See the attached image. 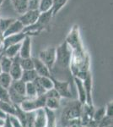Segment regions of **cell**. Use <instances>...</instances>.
<instances>
[{
	"label": "cell",
	"instance_id": "6da1fadb",
	"mask_svg": "<svg viewBox=\"0 0 113 127\" xmlns=\"http://www.w3.org/2000/svg\"><path fill=\"white\" fill-rule=\"evenodd\" d=\"M72 58V49L66 42L56 48V64L63 69L68 68L70 65ZM55 64V65H56Z\"/></svg>",
	"mask_w": 113,
	"mask_h": 127
},
{
	"label": "cell",
	"instance_id": "7a4b0ae2",
	"mask_svg": "<svg viewBox=\"0 0 113 127\" xmlns=\"http://www.w3.org/2000/svg\"><path fill=\"white\" fill-rule=\"evenodd\" d=\"M39 59L46 65L50 71H52L56 64V48L50 47L43 49L39 54Z\"/></svg>",
	"mask_w": 113,
	"mask_h": 127
},
{
	"label": "cell",
	"instance_id": "3957f363",
	"mask_svg": "<svg viewBox=\"0 0 113 127\" xmlns=\"http://www.w3.org/2000/svg\"><path fill=\"white\" fill-rule=\"evenodd\" d=\"M67 44L69 46L72 50H75V49L83 48L84 45L82 43L81 38H80V34H79V29L78 26H74L69 32L68 35L66 37Z\"/></svg>",
	"mask_w": 113,
	"mask_h": 127
},
{
	"label": "cell",
	"instance_id": "277c9868",
	"mask_svg": "<svg viewBox=\"0 0 113 127\" xmlns=\"http://www.w3.org/2000/svg\"><path fill=\"white\" fill-rule=\"evenodd\" d=\"M52 80L53 82V88L58 93L59 96L64 98H71L72 93L69 87V82L66 81H58L55 79L52 75Z\"/></svg>",
	"mask_w": 113,
	"mask_h": 127
},
{
	"label": "cell",
	"instance_id": "5b68a950",
	"mask_svg": "<svg viewBox=\"0 0 113 127\" xmlns=\"http://www.w3.org/2000/svg\"><path fill=\"white\" fill-rule=\"evenodd\" d=\"M40 14L41 12L38 9H27L25 12H24L20 15L18 20L21 22L24 27H26V26H30L36 23L37 21Z\"/></svg>",
	"mask_w": 113,
	"mask_h": 127
},
{
	"label": "cell",
	"instance_id": "8992f818",
	"mask_svg": "<svg viewBox=\"0 0 113 127\" xmlns=\"http://www.w3.org/2000/svg\"><path fill=\"white\" fill-rule=\"evenodd\" d=\"M82 104L80 103H74L69 107L66 108V109L63 111V120H65V122L68 120H73V119L80 118L81 115V107Z\"/></svg>",
	"mask_w": 113,
	"mask_h": 127
},
{
	"label": "cell",
	"instance_id": "52a82bcc",
	"mask_svg": "<svg viewBox=\"0 0 113 127\" xmlns=\"http://www.w3.org/2000/svg\"><path fill=\"white\" fill-rule=\"evenodd\" d=\"M19 56L20 58L31 57V37L29 35H26L20 42Z\"/></svg>",
	"mask_w": 113,
	"mask_h": 127
},
{
	"label": "cell",
	"instance_id": "ba28073f",
	"mask_svg": "<svg viewBox=\"0 0 113 127\" xmlns=\"http://www.w3.org/2000/svg\"><path fill=\"white\" fill-rule=\"evenodd\" d=\"M84 87H85L86 102L85 104L88 106H93V98H92V75L90 72L88 75L83 80Z\"/></svg>",
	"mask_w": 113,
	"mask_h": 127
},
{
	"label": "cell",
	"instance_id": "9c48e42d",
	"mask_svg": "<svg viewBox=\"0 0 113 127\" xmlns=\"http://www.w3.org/2000/svg\"><path fill=\"white\" fill-rule=\"evenodd\" d=\"M12 59H13V63H12L11 68H10L9 73L13 81L20 80L21 78L22 72H23V69H21L20 64V56L17 55Z\"/></svg>",
	"mask_w": 113,
	"mask_h": 127
},
{
	"label": "cell",
	"instance_id": "30bf717a",
	"mask_svg": "<svg viewBox=\"0 0 113 127\" xmlns=\"http://www.w3.org/2000/svg\"><path fill=\"white\" fill-rule=\"evenodd\" d=\"M34 63V69L37 73L38 76H47L51 77V71L46 67V65L39 58H32Z\"/></svg>",
	"mask_w": 113,
	"mask_h": 127
},
{
	"label": "cell",
	"instance_id": "8fae6325",
	"mask_svg": "<svg viewBox=\"0 0 113 127\" xmlns=\"http://www.w3.org/2000/svg\"><path fill=\"white\" fill-rule=\"evenodd\" d=\"M25 36L26 34H24V32H20V33L17 34H13L4 36L3 40V50L7 48V47L11 46V45L20 43Z\"/></svg>",
	"mask_w": 113,
	"mask_h": 127
},
{
	"label": "cell",
	"instance_id": "7c38bea8",
	"mask_svg": "<svg viewBox=\"0 0 113 127\" xmlns=\"http://www.w3.org/2000/svg\"><path fill=\"white\" fill-rule=\"evenodd\" d=\"M24 28V26L22 25L21 22H20L18 19H15L13 23L10 25L9 27L7 28V30L3 33V37H4V36H9V35L23 32Z\"/></svg>",
	"mask_w": 113,
	"mask_h": 127
},
{
	"label": "cell",
	"instance_id": "4fadbf2b",
	"mask_svg": "<svg viewBox=\"0 0 113 127\" xmlns=\"http://www.w3.org/2000/svg\"><path fill=\"white\" fill-rule=\"evenodd\" d=\"M46 115L45 108H39L36 110V117L34 121V127H46Z\"/></svg>",
	"mask_w": 113,
	"mask_h": 127
},
{
	"label": "cell",
	"instance_id": "5bb4252c",
	"mask_svg": "<svg viewBox=\"0 0 113 127\" xmlns=\"http://www.w3.org/2000/svg\"><path fill=\"white\" fill-rule=\"evenodd\" d=\"M73 79H74V83L76 88H77L78 94H79V102L82 105H84V104H85L86 102V95H85V91L83 81L76 76H73Z\"/></svg>",
	"mask_w": 113,
	"mask_h": 127
},
{
	"label": "cell",
	"instance_id": "9a60e30c",
	"mask_svg": "<svg viewBox=\"0 0 113 127\" xmlns=\"http://www.w3.org/2000/svg\"><path fill=\"white\" fill-rule=\"evenodd\" d=\"M10 2L14 10L20 15L28 9V0H10Z\"/></svg>",
	"mask_w": 113,
	"mask_h": 127
},
{
	"label": "cell",
	"instance_id": "2e32d148",
	"mask_svg": "<svg viewBox=\"0 0 113 127\" xmlns=\"http://www.w3.org/2000/svg\"><path fill=\"white\" fill-rule=\"evenodd\" d=\"M20 48V43L11 45V46H9L3 49L2 54L5 55V56L9 57L10 59H14L15 56L19 55Z\"/></svg>",
	"mask_w": 113,
	"mask_h": 127
},
{
	"label": "cell",
	"instance_id": "e0dca14e",
	"mask_svg": "<svg viewBox=\"0 0 113 127\" xmlns=\"http://www.w3.org/2000/svg\"><path fill=\"white\" fill-rule=\"evenodd\" d=\"M25 84H26L25 82H24L20 79L15 80V81H12L10 87L17 93H19L22 96H25Z\"/></svg>",
	"mask_w": 113,
	"mask_h": 127
},
{
	"label": "cell",
	"instance_id": "ac0fdd59",
	"mask_svg": "<svg viewBox=\"0 0 113 127\" xmlns=\"http://www.w3.org/2000/svg\"><path fill=\"white\" fill-rule=\"evenodd\" d=\"M8 90H9L10 101H11V103H13L14 105H20V104L26 98L25 96H22V95H20V94L17 93L16 92H14L11 87H9Z\"/></svg>",
	"mask_w": 113,
	"mask_h": 127
},
{
	"label": "cell",
	"instance_id": "d6986e66",
	"mask_svg": "<svg viewBox=\"0 0 113 127\" xmlns=\"http://www.w3.org/2000/svg\"><path fill=\"white\" fill-rule=\"evenodd\" d=\"M12 63H13V59L2 54L1 59H0V66H1L2 72L9 73V69L11 68Z\"/></svg>",
	"mask_w": 113,
	"mask_h": 127
},
{
	"label": "cell",
	"instance_id": "ffe728a7",
	"mask_svg": "<svg viewBox=\"0 0 113 127\" xmlns=\"http://www.w3.org/2000/svg\"><path fill=\"white\" fill-rule=\"evenodd\" d=\"M36 77H38V75L34 69H27V70H23L20 80H22L24 82L27 83V82H31V81H33Z\"/></svg>",
	"mask_w": 113,
	"mask_h": 127
},
{
	"label": "cell",
	"instance_id": "44dd1931",
	"mask_svg": "<svg viewBox=\"0 0 113 127\" xmlns=\"http://www.w3.org/2000/svg\"><path fill=\"white\" fill-rule=\"evenodd\" d=\"M46 115V127H56V115L54 110H51L49 108H44Z\"/></svg>",
	"mask_w": 113,
	"mask_h": 127
},
{
	"label": "cell",
	"instance_id": "7402d4cb",
	"mask_svg": "<svg viewBox=\"0 0 113 127\" xmlns=\"http://www.w3.org/2000/svg\"><path fill=\"white\" fill-rule=\"evenodd\" d=\"M13 81L9 73L6 72H1L0 73V87L9 89L11 86V83Z\"/></svg>",
	"mask_w": 113,
	"mask_h": 127
},
{
	"label": "cell",
	"instance_id": "603a6c76",
	"mask_svg": "<svg viewBox=\"0 0 113 127\" xmlns=\"http://www.w3.org/2000/svg\"><path fill=\"white\" fill-rule=\"evenodd\" d=\"M0 109L5 112L8 115H14L15 114V106L11 103L0 101Z\"/></svg>",
	"mask_w": 113,
	"mask_h": 127
},
{
	"label": "cell",
	"instance_id": "cb8c5ba5",
	"mask_svg": "<svg viewBox=\"0 0 113 127\" xmlns=\"http://www.w3.org/2000/svg\"><path fill=\"white\" fill-rule=\"evenodd\" d=\"M60 107V99L53 97H46L45 108L51 110H56Z\"/></svg>",
	"mask_w": 113,
	"mask_h": 127
},
{
	"label": "cell",
	"instance_id": "d4e9b609",
	"mask_svg": "<svg viewBox=\"0 0 113 127\" xmlns=\"http://www.w3.org/2000/svg\"><path fill=\"white\" fill-rule=\"evenodd\" d=\"M20 64L23 70L34 69V63L31 57L30 58H20Z\"/></svg>",
	"mask_w": 113,
	"mask_h": 127
},
{
	"label": "cell",
	"instance_id": "484cf974",
	"mask_svg": "<svg viewBox=\"0 0 113 127\" xmlns=\"http://www.w3.org/2000/svg\"><path fill=\"white\" fill-rule=\"evenodd\" d=\"M37 96L36 89L35 87L34 83L32 82H27L25 84V97L28 98H34Z\"/></svg>",
	"mask_w": 113,
	"mask_h": 127
},
{
	"label": "cell",
	"instance_id": "4316f807",
	"mask_svg": "<svg viewBox=\"0 0 113 127\" xmlns=\"http://www.w3.org/2000/svg\"><path fill=\"white\" fill-rule=\"evenodd\" d=\"M39 81H40L41 85L45 89V91L50 90L53 88V82L52 80V76L47 77V76H39Z\"/></svg>",
	"mask_w": 113,
	"mask_h": 127
},
{
	"label": "cell",
	"instance_id": "83f0119b",
	"mask_svg": "<svg viewBox=\"0 0 113 127\" xmlns=\"http://www.w3.org/2000/svg\"><path fill=\"white\" fill-rule=\"evenodd\" d=\"M68 0H53V4L52 8V12L53 16L56 15L63 9V7L68 3Z\"/></svg>",
	"mask_w": 113,
	"mask_h": 127
},
{
	"label": "cell",
	"instance_id": "f1b7e54d",
	"mask_svg": "<svg viewBox=\"0 0 113 127\" xmlns=\"http://www.w3.org/2000/svg\"><path fill=\"white\" fill-rule=\"evenodd\" d=\"M106 116V107H101L98 108L93 113V117H92V121L96 122L99 124V122Z\"/></svg>",
	"mask_w": 113,
	"mask_h": 127
},
{
	"label": "cell",
	"instance_id": "f546056e",
	"mask_svg": "<svg viewBox=\"0 0 113 127\" xmlns=\"http://www.w3.org/2000/svg\"><path fill=\"white\" fill-rule=\"evenodd\" d=\"M52 4H53V0H41L38 10L41 13L52 10Z\"/></svg>",
	"mask_w": 113,
	"mask_h": 127
},
{
	"label": "cell",
	"instance_id": "4dcf8cb0",
	"mask_svg": "<svg viewBox=\"0 0 113 127\" xmlns=\"http://www.w3.org/2000/svg\"><path fill=\"white\" fill-rule=\"evenodd\" d=\"M14 18H0V31L4 32L7 28L14 21Z\"/></svg>",
	"mask_w": 113,
	"mask_h": 127
},
{
	"label": "cell",
	"instance_id": "1f68e13d",
	"mask_svg": "<svg viewBox=\"0 0 113 127\" xmlns=\"http://www.w3.org/2000/svg\"><path fill=\"white\" fill-rule=\"evenodd\" d=\"M0 101L6 102V103H11L10 98H9V90L5 89V88H3L2 87H0Z\"/></svg>",
	"mask_w": 113,
	"mask_h": 127
},
{
	"label": "cell",
	"instance_id": "d6a6232c",
	"mask_svg": "<svg viewBox=\"0 0 113 127\" xmlns=\"http://www.w3.org/2000/svg\"><path fill=\"white\" fill-rule=\"evenodd\" d=\"M32 82L34 83L35 87H36V93H37V96H40V95H43V94H45L46 93V91H45V89L42 87V86L41 85L40 83V81H39V76L36 77V79L34 80Z\"/></svg>",
	"mask_w": 113,
	"mask_h": 127
},
{
	"label": "cell",
	"instance_id": "836d02e7",
	"mask_svg": "<svg viewBox=\"0 0 113 127\" xmlns=\"http://www.w3.org/2000/svg\"><path fill=\"white\" fill-rule=\"evenodd\" d=\"M66 127H83L80 118L73 119L66 122Z\"/></svg>",
	"mask_w": 113,
	"mask_h": 127
},
{
	"label": "cell",
	"instance_id": "e575fe53",
	"mask_svg": "<svg viewBox=\"0 0 113 127\" xmlns=\"http://www.w3.org/2000/svg\"><path fill=\"white\" fill-rule=\"evenodd\" d=\"M45 96L46 97H53V98H58V99H61V97L59 96L58 93L54 89V88H52L50 90H47V91L45 93Z\"/></svg>",
	"mask_w": 113,
	"mask_h": 127
},
{
	"label": "cell",
	"instance_id": "d590c367",
	"mask_svg": "<svg viewBox=\"0 0 113 127\" xmlns=\"http://www.w3.org/2000/svg\"><path fill=\"white\" fill-rule=\"evenodd\" d=\"M41 0H28V9H38Z\"/></svg>",
	"mask_w": 113,
	"mask_h": 127
},
{
	"label": "cell",
	"instance_id": "8d00e7d4",
	"mask_svg": "<svg viewBox=\"0 0 113 127\" xmlns=\"http://www.w3.org/2000/svg\"><path fill=\"white\" fill-rule=\"evenodd\" d=\"M10 123L12 125V127H23L21 125V123L20 122V120L14 115H9Z\"/></svg>",
	"mask_w": 113,
	"mask_h": 127
},
{
	"label": "cell",
	"instance_id": "74e56055",
	"mask_svg": "<svg viewBox=\"0 0 113 127\" xmlns=\"http://www.w3.org/2000/svg\"><path fill=\"white\" fill-rule=\"evenodd\" d=\"M112 110H113V103L112 102L107 103L106 107V115L108 117H112Z\"/></svg>",
	"mask_w": 113,
	"mask_h": 127
},
{
	"label": "cell",
	"instance_id": "f35d334b",
	"mask_svg": "<svg viewBox=\"0 0 113 127\" xmlns=\"http://www.w3.org/2000/svg\"><path fill=\"white\" fill-rule=\"evenodd\" d=\"M8 117V114L5 112H3L2 109H0V119H3V120H6Z\"/></svg>",
	"mask_w": 113,
	"mask_h": 127
},
{
	"label": "cell",
	"instance_id": "ab89813d",
	"mask_svg": "<svg viewBox=\"0 0 113 127\" xmlns=\"http://www.w3.org/2000/svg\"><path fill=\"white\" fill-rule=\"evenodd\" d=\"M5 123V120H3V119H0V127H3V125Z\"/></svg>",
	"mask_w": 113,
	"mask_h": 127
},
{
	"label": "cell",
	"instance_id": "60d3db41",
	"mask_svg": "<svg viewBox=\"0 0 113 127\" xmlns=\"http://www.w3.org/2000/svg\"><path fill=\"white\" fill-rule=\"evenodd\" d=\"M3 0H0V7H1L2 4H3Z\"/></svg>",
	"mask_w": 113,
	"mask_h": 127
},
{
	"label": "cell",
	"instance_id": "b9f144b4",
	"mask_svg": "<svg viewBox=\"0 0 113 127\" xmlns=\"http://www.w3.org/2000/svg\"><path fill=\"white\" fill-rule=\"evenodd\" d=\"M1 55H2V54H0V59H1ZM2 72V70H1V66H0V73Z\"/></svg>",
	"mask_w": 113,
	"mask_h": 127
}]
</instances>
